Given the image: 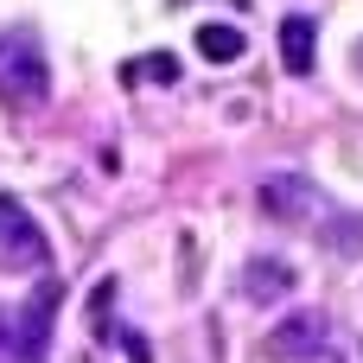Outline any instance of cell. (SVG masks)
Instances as JSON below:
<instances>
[{"label":"cell","mask_w":363,"mask_h":363,"mask_svg":"<svg viewBox=\"0 0 363 363\" xmlns=\"http://www.w3.org/2000/svg\"><path fill=\"white\" fill-rule=\"evenodd\" d=\"M64 306V281H38L26 306H0V363H45L51 351V319Z\"/></svg>","instance_id":"obj_1"},{"label":"cell","mask_w":363,"mask_h":363,"mask_svg":"<svg viewBox=\"0 0 363 363\" xmlns=\"http://www.w3.org/2000/svg\"><path fill=\"white\" fill-rule=\"evenodd\" d=\"M45 96H51V64H45L38 32H26V26L0 32V102L6 108H38Z\"/></svg>","instance_id":"obj_2"},{"label":"cell","mask_w":363,"mask_h":363,"mask_svg":"<svg viewBox=\"0 0 363 363\" xmlns=\"http://www.w3.org/2000/svg\"><path fill=\"white\" fill-rule=\"evenodd\" d=\"M255 204H262L268 223H313L325 198H319V185H313L306 172H268V179L255 185Z\"/></svg>","instance_id":"obj_3"},{"label":"cell","mask_w":363,"mask_h":363,"mask_svg":"<svg viewBox=\"0 0 363 363\" xmlns=\"http://www.w3.org/2000/svg\"><path fill=\"white\" fill-rule=\"evenodd\" d=\"M0 262H6V268H45V262H51L45 230L32 223V211H26V204H19V198H6V191H0Z\"/></svg>","instance_id":"obj_4"},{"label":"cell","mask_w":363,"mask_h":363,"mask_svg":"<svg viewBox=\"0 0 363 363\" xmlns=\"http://www.w3.org/2000/svg\"><path fill=\"white\" fill-rule=\"evenodd\" d=\"M325 313H294V319H281L268 338H262V357L268 363H300V357H319L325 351Z\"/></svg>","instance_id":"obj_5"},{"label":"cell","mask_w":363,"mask_h":363,"mask_svg":"<svg viewBox=\"0 0 363 363\" xmlns=\"http://www.w3.org/2000/svg\"><path fill=\"white\" fill-rule=\"evenodd\" d=\"M294 287H300V274H294V262H281V255H255V262L242 268V294H249L255 306H281Z\"/></svg>","instance_id":"obj_6"},{"label":"cell","mask_w":363,"mask_h":363,"mask_svg":"<svg viewBox=\"0 0 363 363\" xmlns=\"http://www.w3.org/2000/svg\"><path fill=\"white\" fill-rule=\"evenodd\" d=\"M313 57H319V26L306 13H287L281 19V64L294 77H313Z\"/></svg>","instance_id":"obj_7"},{"label":"cell","mask_w":363,"mask_h":363,"mask_svg":"<svg viewBox=\"0 0 363 363\" xmlns=\"http://www.w3.org/2000/svg\"><path fill=\"white\" fill-rule=\"evenodd\" d=\"M242 51H249V38H242L236 26H223V19H204V26H198V57H204V64H236Z\"/></svg>","instance_id":"obj_8"},{"label":"cell","mask_w":363,"mask_h":363,"mask_svg":"<svg viewBox=\"0 0 363 363\" xmlns=\"http://www.w3.org/2000/svg\"><path fill=\"white\" fill-rule=\"evenodd\" d=\"M179 83V57L172 51H153V57H140V64H128V83Z\"/></svg>","instance_id":"obj_9"},{"label":"cell","mask_w":363,"mask_h":363,"mask_svg":"<svg viewBox=\"0 0 363 363\" xmlns=\"http://www.w3.org/2000/svg\"><path fill=\"white\" fill-rule=\"evenodd\" d=\"M108 306H115V274L89 287V313H96V325H102V313H108Z\"/></svg>","instance_id":"obj_10"},{"label":"cell","mask_w":363,"mask_h":363,"mask_svg":"<svg viewBox=\"0 0 363 363\" xmlns=\"http://www.w3.org/2000/svg\"><path fill=\"white\" fill-rule=\"evenodd\" d=\"M121 338V351H128V363H153V345L140 338V332H115Z\"/></svg>","instance_id":"obj_11"},{"label":"cell","mask_w":363,"mask_h":363,"mask_svg":"<svg viewBox=\"0 0 363 363\" xmlns=\"http://www.w3.org/2000/svg\"><path fill=\"white\" fill-rule=\"evenodd\" d=\"M313 363H345V357H338V351H319V357H313Z\"/></svg>","instance_id":"obj_12"},{"label":"cell","mask_w":363,"mask_h":363,"mask_svg":"<svg viewBox=\"0 0 363 363\" xmlns=\"http://www.w3.org/2000/svg\"><path fill=\"white\" fill-rule=\"evenodd\" d=\"M351 57H357V77H363V38H357V51H351Z\"/></svg>","instance_id":"obj_13"}]
</instances>
